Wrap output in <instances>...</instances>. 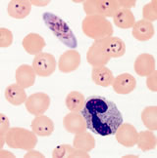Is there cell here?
I'll return each instance as SVG.
<instances>
[{
    "instance_id": "7a4b0ae2",
    "label": "cell",
    "mask_w": 157,
    "mask_h": 158,
    "mask_svg": "<svg viewBox=\"0 0 157 158\" xmlns=\"http://www.w3.org/2000/svg\"><path fill=\"white\" fill-rule=\"evenodd\" d=\"M42 18H43L45 26L51 30L52 33L64 45L69 48H77V38L73 33V30L67 25V23L64 22L60 17L56 16L55 14L49 13V12H45L42 15Z\"/></svg>"
},
{
    "instance_id": "5bb4252c",
    "label": "cell",
    "mask_w": 157,
    "mask_h": 158,
    "mask_svg": "<svg viewBox=\"0 0 157 158\" xmlns=\"http://www.w3.org/2000/svg\"><path fill=\"white\" fill-rule=\"evenodd\" d=\"M102 46L105 52L111 59L112 58H121L126 53V44L125 42L115 36H110L104 39H101Z\"/></svg>"
},
{
    "instance_id": "ac0fdd59",
    "label": "cell",
    "mask_w": 157,
    "mask_h": 158,
    "mask_svg": "<svg viewBox=\"0 0 157 158\" xmlns=\"http://www.w3.org/2000/svg\"><path fill=\"white\" fill-rule=\"evenodd\" d=\"M132 28V36L138 41H147L151 39L155 32L152 23L146 20H140L136 22L135 26Z\"/></svg>"
},
{
    "instance_id": "3957f363",
    "label": "cell",
    "mask_w": 157,
    "mask_h": 158,
    "mask_svg": "<svg viewBox=\"0 0 157 158\" xmlns=\"http://www.w3.org/2000/svg\"><path fill=\"white\" fill-rule=\"evenodd\" d=\"M82 29L84 35L94 41L110 37L114 32L111 23L99 15L87 16L83 20Z\"/></svg>"
},
{
    "instance_id": "e575fe53",
    "label": "cell",
    "mask_w": 157,
    "mask_h": 158,
    "mask_svg": "<svg viewBox=\"0 0 157 158\" xmlns=\"http://www.w3.org/2000/svg\"><path fill=\"white\" fill-rule=\"evenodd\" d=\"M0 157H1V158H4V157H11V158H13V157H15V155L12 152H10V151H7V150L1 148V150H0Z\"/></svg>"
},
{
    "instance_id": "f546056e",
    "label": "cell",
    "mask_w": 157,
    "mask_h": 158,
    "mask_svg": "<svg viewBox=\"0 0 157 158\" xmlns=\"http://www.w3.org/2000/svg\"><path fill=\"white\" fill-rule=\"evenodd\" d=\"M13 42V33L10 29L1 27L0 28V47L7 48L11 46Z\"/></svg>"
},
{
    "instance_id": "f1b7e54d",
    "label": "cell",
    "mask_w": 157,
    "mask_h": 158,
    "mask_svg": "<svg viewBox=\"0 0 157 158\" xmlns=\"http://www.w3.org/2000/svg\"><path fill=\"white\" fill-rule=\"evenodd\" d=\"M74 147H71L70 144H60L53 149L52 157L60 158V157H70L71 153L73 152Z\"/></svg>"
},
{
    "instance_id": "44dd1931",
    "label": "cell",
    "mask_w": 157,
    "mask_h": 158,
    "mask_svg": "<svg viewBox=\"0 0 157 158\" xmlns=\"http://www.w3.org/2000/svg\"><path fill=\"white\" fill-rule=\"evenodd\" d=\"M112 18H113L114 23H115L118 27L123 28V29L132 28L136 23L135 15L132 12V10H129V9L120 8L116 13L114 14Z\"/></svg>"
},
{
    "instance_id": "4316f807",
    "label": "cell",
    "mask_w": 157,
    "mask_h": 158,
    "mask_svg": "<svg viewBox=\"0 0 157 158\" xmlns=\"http://www.w3.org/2000/svg\"><path fill=\"white\" fill-rule=\"evenodd\" d=\"M142 17L143 20L150 23L157 20V2L155 0L146 4L142 8Z\"/></svg>"
},
{
    "instance_id": "ba28073f",
    "label": "cell",
    "mask_w": 157,
    "mask_h": 158,
    "mask_svg": "<svg viewBox=\"0 0 157 158\" xmlns=\"http://www.w3.org/2000/svg\"><path fill=\"white\" fill-rule=\"evenodd\" d=\"M81 60V54L77 50H68L60 56L58 60V69L63 73H70L78 69Z\"/></svg>"
},
{
    "instance_id": "cb8c5ba5",
    "label": "cell",
    "mask_w": 157,
    "mask_h": 158,
    "mask_svg": "<svg viewBox=\"0 0 157 158\" xmlns=\"http://www.w3.org/2000/svg\"><path fill=\"white\" fill-rule=\"evenodd\" d=\"M65 104L69 110L80 112L83 110L84 104H86V98L78 91H72L66 97Z\"/></svg>"
},
{
    "instance_id": "603a6c76",
    "label": "cell",
    "mask_w": 157,
    "mask_h": 158,
    "mask_svg": "<svg viewBox=\"0 0 157 158\" xmlns=\"http://www.w3.org/2000/svg\"><path fill=\"white\" fill-rule=\"evenodd\" d=\"M95 15L102 17H113L120 9L116 0H94Z\"/></svg>"
},
{
    "instance_id": "6da1fadb",
    "label": "cell",
    "mask_w": 157,
    "mask_h": 158,
    "mask_svg": "<svg viewBox=\"0 0 157 158\" xmlns=\"http://www.w3.org/2000/svg\"><path fill=\"white\" fill-rule=\"evenodd\" d=\"M81 113L86 120L87 129L99 136L114 135L123 123V116L117 106L97 95L88 97Z\"/></svg>"
},
{
    "instance_id": "836d02e7",
    "label": "cell",
    "mask_w": 157,
    "mask_h": 158,
    "mask_svg": "<svg viewBox=\"0 0 157 158\" xmlns=\"http://www.w3.org/2000/svg\"><path fill=\"white\" fill-rule=\"evenodd\" d=\"M31 5H34V6H39V7H43V6H46L50 3L49 0H41V1H38V0H32L29 1Z\"/></svg>"
},
{
    "instance_id": "30bf717a",
    "label": "cell",
    "mask_w": 157,
    "mask_h": 158,
    "mask_svg": "<svg viewBox=\"0 0 157 158\" xmlns=\"http://www.w3.org/2000/svg\"><path fill=\"white\" fill-rule=\"evenodd\" d=\"M63 126L65 130L71 134H78L87 131V126L81 112L71 111L63 118Z\"/></svg>"
},
{
    "instance_id": "7402d4cb",
    "label": "cell",
    "mask_w": 157,
    "mask_h": 158,
    "mask_svg": "<svg viewBox=\"0 0 157 158\" xmlns=\"http://www.w3.org/2000/svg\"><path fill=\"white\" fill-rule=\"evenodd\" d=\"M95 139L92 134L86 131L75 134V138L73 139V147L75 148L89 152L95 148Z\"/></svg>"
},
{
    "instance_id": "277c9868",
    "label": "cell",
    "mask_w": 157,
    "mask_h": 158,
    "mask_svg": "<svg viewBox=\"0 0 157 158\" xmlns=\"http://www.w3.org/2000/svg\"><path fill=\"white\" fill-rule=\"evenodd\" d=\"M6 143L11 148L31 150L38 144V136L22 127H12L6 135Z\"/></svg>"
},
{
    "instance_id": "52a82bcc",
    "label": "cell",
    "mask_w": 157,
    "mask_h": 158,
    "mask_svg": "<svg viewBox=\"0 0 157 158\" xmlns=\"http://www.w3.org/2000/svg\"><path fill=\"white\" fill-rule=\"evenodd\" d=\"M110 57L105 52L102 42L100 40H95L88 48L87 53V60L92 68H98V66H104L110 60Z\"/></svg>"
},
{
    "instance_id": "2e32d148",
    "label": "cell",
    "mask_w": 157,
    "mask_h": 158,
    "mask_svg": "<svg viewBox=\"0 0 157 158\" xmlns=\"http://www.w3.org/2000/svg\"><path fill=\"white\" fill-rule=\"evenodd\" d=\"M32 131L39 137H49L54 131V122L45 115H38L31 124Z\"/></svg>"
},
{
    "instance_id": "9c48e42d",
    "label": "cell",
    "mask_w": 157,
    "mask_h": 158,
    "mask_svg": "<svg viewBox=\"0 0 157 158\" xmlns=\"http://www.w3.org/2000/svg\"><path fill=\"white\" fill-rule=\"evenodd\" d=\"M114 135L117 142L126 148H132L137 143L138 133L135 127L130 123H122Z\"/></svg>"
},
{
    "instance_id": "d6986e66",
    "label": "cell",
    "mask_w": 157,
    "mask_h": 158,
    "mask_svg": "<svg viewBox=\"0 0 157 158\" xmlns=\"http://www.w3.org/2000/svg\"><path fill=\"white\" fill-rule=\"evenodd\" d=\"M5 99L7 100L9 104L12 106H21L24 102H26L28 97L25 89L21 87L17 83L11 84L5 89Z\"/></svg>"
},
{
    "instance_id": "5b68a950",
    "label": "cell",
    "mask_w": 157,
    "mask_h": 158,
    "mask_svg": "<svg viewBox=\"0 0 157 158\" xmlns=\"http://www.w3.org/2000/svg\"><path fill=\"white\" fill-rule=\"evenodd\" d=\"M56 60L49 53H40L34 57L33 60V68L37 75L40 77L50 76L56 69Z\"/></svg>"
},
{
    "instance_id": "ffe728a7",
    "label": "cell",
    "mask_w": 157,
    "mask_h": 158,
    "mask_svg": "<svg viewBox=\"0 0 157 158\" xmlns=\"http://www.w3.org/2000/svg\"><path fill=\"white\" fill-rule=\"evenodd\" d=\"M92 81L101 87H109L112 85L114 80L113 72L107 68V66H98V68H92Z\"/></svg>"
},
{
    "instance_id": "8fae6325",
    "label": "cell",
    "mask_w": 157,
    "mask_h": 158,
    "mask_svg": "<svg viewBox=\"0 0 157 158\" xmlns=\"http://www.w3.org/2000/svg\"><path fill=\"white\" fill-rule=\"evenodd\" d=\"M111 86L117 94L128 95L136 89L137 80L130 73H122L117 77H114Z\"/></svg>"
},
{
    "instance_id": "8992f818",
    "label": "cell",
    "mask_w": 157,
    "mask_h": 158,
    "mask_svg": "<svg viewBox=\"0 0 157 158\" xmlns=\"http://www.w3.org/2000/svg\"><path fill=\"white\" fill-rule=\"evenodd\" d=\"M25 106L29 113L34 116H38V115H42L49 108L50 98L45 93H34L28 97Z\"/></svg>"
},
{
    "instance_id": "4fadbf2b",
    "label": "cell",
    "mask_w": 157,
    "mask_h": 158,
    "mask_svg": "<svg viewBox=\"0 0 157 158\" xmlns=\"http://www.w3.org/2000/svg\"><path fill=\"white\" fill-rule=\"evenodd\" d=\"M22 45L28 54L37 56V55L42 53L43 48L46 46V42L41 35L35 32H31L24 37Z\"/></svg>"
},
{
    "instance_id": "83f0119b",
    "label": "cell",
    "mask_w": 157,
    "mask_h": 158,
    "mask_svg": "<svg viewBox=\"0 0 157 158\" xmlns=\"http://www.w3.org/2000/svg\"><path fill=\"white\" fill-rule=\"evenodd\" d=\"M10 130V121L5 114H0V148H3L6 143V135Z\"/></svg>"
},
{
    "instance_id": "9a60e30c",
    "label": "cell",
    "mask_w": 157,
    "mask_h": 158,
    "mask_svg": "<svg viewBox=\"0 0 157 158\" xmlns=\"http://www.w3.org/2000/svg\"><path fill=\"white\" fill-rule=\"evenodd\" d=\"M35 76H37V73H35L33 65L29 64L20 65L15 72L16 83L24 89L33 86L35 82Z\"/></svg>"
},
{
    "instance_id": "1f68e13d",
    "label": "cell",
    "mask_w": 157,
    "mask_h": 158,
    "mask_svg": "<svg viewBox=\"0 0 157 158\" xmlns=\"http://www.w3.org/2000/svg\"><path fill=\"white\" fill-rule=\"evenodd\" d=\"M118 5L119 8H124V9H129L131 10V8L135 7L137 5V1L136 0H118Z\"/></svg>"
},
{
    "instance_id": "7c38bea8",
    "label": "cell",
    "mask_w": 157,
    "mask_h": 158,
    "mask_svg": "<svg viewBox=\"0 0 157 158\" xmlns=\"http://www.w3.org/2000/svg\"><path fill=\"white\" fill-rule=\"evenodd\" d=\"M134 69L137 75L141 77L148 76L155 70V58L146 53L138 55L135 60Z\"/></svg>"
},
{
    "instance_id": "d4e9b609",
    "label": "cell",
    "mask_w": 157,
    "mask_h": 158,
    "mask_svg": "<svg viewBox=\"0 0 157 158\" xmlns=\"http://www.w3.org/2000/svg\"><path fill=\"white\" fill-rule=\"evenodd\" d=\"M157 139L154 134L150 131H141L138 133L137 138V148L141 149L142 151H148L152 150L156 148Z\"/></svg>"
},
{
    "instance_id": "484cf974",
    "label": "cell",
    "mask_w": 157,
    "mask_h": 158,
    "mask_svg": "<svg viewBox=\"0 0 157 158\" xmlns=\"http://www.w3.org/2000/svg\"><path fill=\"white\" fill-rule=\"evenodd\" d=\"M141 120L143 125L150 131L157 130V106H146L141 112Z\"/></svg>"
},
{
    "instance_id": "4dcf8cb0",
    "label": "cell",
    "mask_w": 157,
    "mask_h": 158,
    "mask_svg": "<svg viewBox=\"0 0 157 158\" xmlns=\"http://www.w3.org/2000/svg\"><path fill=\"white\" fill-rule=\"evenodd\" d=\"M146 86L150 91H152V92H157V71L156 70H154L151 74L146 76Z\"/></svg>"
},
{
    "instance_id": "d6a6232c",
    "label": "cell",
    "mask_w": 157,
    "mask_h": 158,
    "mask_svg": "<svg viewBox=\"0 0 157 158\" xmlns=\"http://www.w3.org/2000/svg\"><path fill=\"white\" fill-rule=\"evenodd\" d=\"M24 157H40V158H43L44 155L42 154L41 152H39V151L38 150H34V149H31V150H28V152L25 154V156Z\"/></svg>"
},
{
    "instance_id": "d590c367",
    "label": "cell",
    "mask_w": 157,
    "mask_h": 158,
    "mask_svg": "<svg viewBox=\"0 0 157 158\" xmlns=\"http://www.w3.org/2000/svg\"><path fill=\"white\" fill-rule=\"evenodd\" d=\"M123 157H138L137 155H125V156H123Z\"/></svg>"
},
{
    "instance_id": "e0dca14e",
    "label": "cell",
    "mask_w": 157,
    "mask_h": 158,
    "mask_svg": "<svg viewBox=\"0 0 157 158\" xmlns=\"http://www.w3.org/2000/svg\"><path fill=\"white\" fill-rule=\"evenodd\" d=\"M32 11V5L28 0H12L7 6V13L13 19H25Z\"/></svg>"
}]
</instances>
